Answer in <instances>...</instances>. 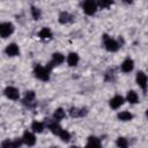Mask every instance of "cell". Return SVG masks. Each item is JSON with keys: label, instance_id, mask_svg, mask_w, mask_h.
Segmentation results:
<instances>
[{"label": "cell", "instance_id": "obj_18", "mask_svg": "<svg viewBox=\"0 0 148 148\" xmlns=\"http://www.w3.org/2000/svg\"><path fill=\"white\" fill-rule=\"evenodd\" d=\"M38 36L42 39H49V38L52 37V32H51L50 28H46L45 27V28H42V30L38 32Z\"/></svg>", "mask_w": 148, "mask_h": 148}, {"label": "cell", "instance_id": "obj_10", "mask_svg": "<svg viewBox=\"0 0 148 148\" xmlns=\"http://www.w3.org/2000/svg\"><path fill=\"white\" fill-rule=\"evenodd\" d=\"M6 53H7L8 56H10V57H15V56H17V54L20 53L18 46H17L16 44H14V43L8 44L7 47H6Z\"/></svg>", "mask_w": 148, "mask_h": 148}, {"label": "cell", "instance_id": "obj_17", "mask_svg": "<svg viewBox=\"0 0 148 148\" xmlns=\"http://www.w3.org/2000/svg\"><path fill=\"white\" fill-rule=\"evenodd\" d=\"M118 119L121 121H130L133 119V114L128 111H121L118 113Z\"/></svg>", "mask_w": 148, "mask_h": 148}, {"label": "cell", "instance_id": "obj_26", "mask_svg": "<svg viewBox=\"0 0 148 148\" xmlns=\"http://www.w3.org/2000/svg\"><path fill=\"white\" fill-rule=\"evenodd\" d=\"M112 3H113L112 1H104V0H102V1H98V2H97V6L101 7V8H108V7L111 6Z\"/></svg>", "mask_w": 148, "mask_h": 148}, {"label": "cell", "instance_id": "obj_7", "mask_svg": "<svg viewBox=\"0 0 148 148\" xmlns=\"http://www.w3.org/2000/svg\"><path fill=\"white\" fill-rule=\"evenodd\" d=\"M22 140H23V143H25L27 146H34L36 143V136H35V134L31 133V132H28V131H25L23 133Z\"/></svg>", "mask_w": 148, "mask_h": 148}, {"label": "cell", "instance_id": "obj_5", "mask_svg": "<svg viewBox=\"0 0 148 148\" xmlns=\"http://www.w3.org/2000/svg\"><path fill=\"white\" fill-rule=\"evenodd\" d=\"M136 83H138V86L142 89V90H146L147 89V86H148V77H147V75L142 72V71H140V72H138L136 73Z\"/></svg>", "mask_w": 148, "mask_h": 148}, {"label": "cell", "instance_id": "obj_31", "mask_svg": "<svg viewBox=\"0 0 148 148\" xmlns=\"http://www.w3.org/2000/svg\"><path fill=\"white\" fill-rule=\"evenodd\" d=\"M1 148H2V147H1Z\"/></svg>", "mask_w": 148, "mask_h": 148}, {"label": "cell", "instance_id": "obj_8", "mask_svg": "<svg viewBox=\"0 0 148 148\" xmlns=\"http://www.w3.org/2000/svg\"><path fill=\"white\" fill-rule=\"evenodd\" d=\"M109 104H110L111 109H118V108H120L124 104V97L120 96V95H116V96H113L110 99Z\"/></svg>", "mask_w": 148, "mask_h": 148}, {"label": "cell", "instance_id": "obj_22", "mask_svg": "<svg viewBox=\"0 0 148 148\" xmlns=\"http://www.w3.org/2000/svg\"><path fill=\"white\" fill-rule=\"evenodd\" d=\"M64 142H68L69 141V139H71V134H69V132L68 131H66V130H61V132L59 133V135H58Z\"/></svg>", "mask_w": 148, "mask_h": 148}, {"label": "cell", "instance_id": "obj_23", "mask_svg": "<svg viewBox=\"0 0 148 148\" xmlns=\"http://www.w3.org/2000/svg\"><path fill=\"white\" fill-rule=\"evenodd\" d=\"M116 142L119 148H128V141H127V139H125L123 136H119Z\"/></svg>", "mask_w": 148, "mask_h": 148}, {"label": "cell", "instance_id": "obj_15", "mask_svg": "<svg viewBox=\"0 0 148 148\" xmlns=\"http://www.w3.org/2000/svg\"><path fill=\"white\" fill-rule=\"evenodd\" d=\"M126 98H127V101H128L131 104L139 103V96H138V94H136L134 90H130V91L127 92Z\"/></svg>", "mask_w": 148, "mask_h": 148}, {"label": "cell", "instance_id": "obj_24", "mask_svg": "<svg viewBox=\"0 0 148 148\" xmlns=\"http://www.w3.org/2000/svg\"><path fill=\"white\" fill-rule=\"evenodd\" d=\"M35 99V91H32V90H28L27 92H25V95H24V102H32Z\"/></svg>", "mask_w": 148, "mask_h": 148}, {"label": "cell", "instance_id": "obj_20", "mask_svg": "<svg viewBox=\"0 0 148 148\" xmlns=\"http://www.w3.org/2000/svg\"><path fill=\"white\" fill-rule=\"evenodd\" d=\"M72 15L69 14V13H67V12H62V13H60V15H59V22L61 23V24H65V23H68L69 21H72Z\"/></svg>", "mask_w": 148, "mask_h": 148}, {"label": "cell", "instance_id": "obj_28", "mask_svg": "<svg viewBox=\"0 0 148 148\" xmlns=\"http://www.w3.org/2000/svg\"><path fill=\"white\" fill-rule=\"evenodd\" d=\"M69 148H80V147H76V146H72V147H69Z\"/></svg>", "mask_w": 148, "mask_h": 148}, {"label": "cell", "instance_id": "obj_30", "mask_svg": "<svg viewBox=\"0 0 148 148\" xmlns=\"http://www.w3.org/2000/svg\"><path fill=\"white\" fill-rule=\"evenodd\" d=\"M52 148H58V147H52Z\"/></svg>", "mask_w": 148, "mask_h": 148}, {"label": "cell", "instance_id": "obj_16", "mask_svg": "<svg viewBox=\"0 0 148 148\" xmlns=\"http://www.w3.org/2000/svg\"><path fill=\"white\" fill-rule=\"evenodd\" d=\"M49 128H50V131L53 133V134H56V135H59V133L61 132V126L58 124V121H52V123H50L49 124Z\"/></svg>", "mask_w": 148, "mask_h": 148}, {"label": "cell", "instance_id": "obj_27", "mask_svg": "<svg viewBox=\"0 0 148 148\" xmlns=\"http://www.w3.org/2000/svg\"><path fill=\"white\" fill-rule=\"evenodd\" d=\"M23 140L22 139H15L12 141V148H20L21 145H22Z\"/></svg>", "mask_w": 148, "mask_h": 148}, {"label": "cell", "instance_id": "obj_29", "mask_svg": "<svg viewBox=\"0 0 148 148\" xmlns=\"http://www.w3.org/2000/svg\"><path fill=\"white\" fill-rule=\"evenodd\" d=\"M146 116H147V117H148V109H147V110H146Z\"/></svg>", "mask_w": 148, "mask_h": 148}, {"label": "cell", "instance_id": "obj_11", "mask_svg": "<svg viewBox=\"0 0 148 148\" xmlns=\"http://www.w3.org/2000/svg\"><path fill=\"white\" fill-rule=\"evenodd\" d=\"M79 60H80V58H79L77 53H75V52H71V53L67 56V64H68L71 67L76 66L77 62H79Z\"/></svg>", "mask_w": 148, "mask_h": 148}, {"label": "cell", "instance_id": "obj_14", "mask_svg": "<svg viewBox=\"0 0 148 148\" xmlns=\"http://www.w3.org/2000/svg\"><path fill=\"white\" fill-rule=\"evenodd\" d=\"M69 114L71 117H83L87 114V109H77V108H72L69 110Z\"/></svg>", "mask_w": 148, "mask_h": 148}, {"label": "cell", "instance_id": "obj_6", "mask_svg": "<svg viewBox=\"0 0 148 148\" xmlns=\"http://www.w3.org/2000/svg\"><path fill=\"white\" fill-rule=\"evenodd\" d=\"M3 92H5V95H6L9 99H13V101H17L18 97H20V92H18V90H17L15 87L8 86V87H6V89L3 90Z\"/></svg>", "mask_w": 148, "mask_h": 148}, {"label": "cell", "instance_id": "obj_19", "mask_svg": "<svg viewBox=\"0 0 148 148\" xmlns=\"http://www.w3.org/2000/svg\"><path fill=\"white\" fill-rule=\"evenodd\" d=\"M31 130H32L35 133H42V132L44 131V124L40 123V121L35 120V121H32V124H31Z\"/></svg>", "mask_w": 148, "mask_h": 148}, {"label": "cell", "instance_id": "obj_12", "mask_svg": "<svg viewBox=\"0 0 148 148\" xmlns=\"http://www.w3.org/2000/svg\"><path fill=\"white\" fill-rule=\"evenodd\" d=\"M64 60H65V56H64L62 53H60V52H56V53L52 54V61H51V64H52L53 66H54V65L57 66V65L62 64Z\"/></svg>", "mask_w": 148, "mask_h": 148}, {"label": "cell", "instance_id": "obj_4", "mask_svg": "<svg viewBox=\"0 0 148 148\" xmlns=\"http://www.w3.org/2000/svg\"><path fill=\"white\" fill-rule=\"evenodd\" d=\"M83 12L87 14V15H94L97 10V3L92 0H87L83 2Z\"/></svg>", "mask_w": 148, "mask_h": 148}, {"label": "cell", "instance_id": "obj_3", "mask_svg": "<svg viewBox=\"0 0 148 148\" xmlns=\"http://www.w3.org/2000/svg\"><path fill=\"white\" fill-rule=\"evenodd\" d=\"M103 39H104V46H105V49L109 52H116V51H118L119 44L114 39H112L111 37H109L108 35H104L103 36Z\"/></svg>", "mask_w": 148, "mask_h": 148}, {"label": "cell", "instance_id": "obj_21", "mask_svg": "<svg viewBox=\"0 0 148 148\" xmlns=\"http://www.w3.org/2000/svg\"><path fill=\"white\" fill-rule=\"evenodd\" d=\"M65 111L61 109V108H59V109H57L56 111H54V113H53V118H54V120L56 121H59V120H61L62 118H65Z\"/></svg>", "mask_w": 148, "mask_h": 148}, {"label": "cell", "instance_id": "obj_2", "mask_svg": "<svg viewBox=\"0 0 148 148\" xmlns=\"http://www.w3.org/2000/svg\"><path fill=\"white\" fill-rule=\"evenodd\" d=\"M14 24L10 22H3L0 24V35L2 38H7L9 37L13 32H14Z\"/></svg>", "mask_w": 148, "mask_h": 148}, {"label": "cell", "instance_id": "obj_25", "mask_svg": "<svg viewBox=\"0 0 148 148\" xmlns=\"http://www.w3.org/2000/svg\"><path fill=\"white\" fill-rule=\"evenodd\" d=\"M31 15L35 20H39L40 18V9H38L36 7H31Z\"/></svg>", "mask_w": 148, "mask_h": 148}, {"label": "cell", "instance_id": "obj_1", "mask_svg": "<svg viewBox=\"0 0 148 148\" xmlns=\"http://www.w3.org/2000/svg\"><path fill=\"white\" fill-rule=\"evenodd\" d=\"M50 72H51L50 68L40 66V65H37L35 67V76L42 81H47L50 79Z\"/></svg>", "mask_w": 148, "mask_h": 148}, {"label": "cell", "instance_id": "obj_13", "mask_svg": "<svg viewBox=\"0 0 148 148\" xmlns=\"http://www.w3.org/2000/svg\"><path fill=\"white\" fill-rule=\"evenodd\" d=\"M134 67V61L130 58H127L123 64H121V71L125 73H130Z\"/></svg>", "mask_w": 148, "mask_h": 148}, {"label": "cell", "instance_id": "obj_9", "mask_svg": "<svg viewBox=\"0 0 148 148\" xmlns=\"http://www.w3.org/2000/svg\"><path fill=\"white\" fill-rule=\"evenodd\" d=\"M86 148H102L99 139H97L96 136H89Z\"/></svg>", "mask_w": 148, "mask_h": 148}]
</instances>
